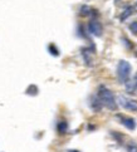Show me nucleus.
I'll return each instance as SVG.
<instances>
[{
  "label": "nucleus",
  "instance_id": "nucleus-1",
  "mask_svg": "<svg viewBox=\"0 0 137 152\" xmlns=\"http://www.w3.org/2000/svg\"><path fill=\"white\" fill-rule=\"evenodd\" d=\"M97 96H98V98H100V101L102 102V104L105 107H107L108 110H111V111L117 110V101H116V98H114L112 91H109L107 87L100 86L98 92H97Z\"/></svg>",
  "mask_w": 137,
  "mask_h": 152
},
{
  "label": "nucleus",
  "instance_id": "nucleus-2",
  "mask_svg": "<svg viewBox=\"0 0 137 152\" xmlns=\"http://www.w3.org/2000/svg\"><path fill=\"white\" fill-rule=\"evenodd\" d=\"M131 70H132V67L127 61H119L118 62V66H117V78H118V82L126 84L130 79V75H131Z\"/></svg>",
  "mask_w": 137,
  "mask_h": 152
},
{
  "label": "nucleus",
  "instance_id": "nucleus-3",
  "mask_svg": "<svg viewBox=\"0 0 137 152\" xmlns=\"http://www.w3.org/2000/svg\"><path fill=\"white\" fill-rule=\"evenodd\" d=\"M117 102H118L119 106L125 108V110L137 112V99H131V98H127V97L121 94V96L117 97Z\"/></svg>",
  "mask_w": 137,
  "mask_h": 152
},
{
  "label": "nucleus",
  "instance_id": "nucleus-4",
  "mask_svg": "<svg viewBox=\"0 0 137 152\" xmlns=\"http://www.w3.org/2000/svg\"><path fill=\"white\" fill-rule=\"evenodd\" d=\"M88 31L95 37H101L103 33V26L97 19H92L88 23Z\"/></svg>",
  "mask_w": 137,
  "mask_h": 152
},
{
  "label": "nucleus",
  "instance_id": "nucleus-5",
  "mask_svg": "<svg viewBox=\"0 0 137 152\" xmlns=\"http://www.w3.org/2000/svg\"><path fill=\"white\" fill-rule=\"evenodd\" d=\"M117 117L119 118V121H121L123 126L127 129H130V131H133L136 128V121L132 117H127V116H122V115H117Z\"/></svg>",
  "mask_w": 137,
  "mask_h": 152
},
{
  "label": "nucleus",
  "instance_id": "nucleus-6",
  "mask_svg": "<svg viewBox=\"0 0 137 152\" xmlns=\"http://www.w3.org/2000/svg\"><path fill=\"white\" fill-rule=\"evenodd\" d=\"M82 57H83V59H84V62H86V64L88 67H92V64H93V52L91 48H82Z\"/></svg>",
  "mask_w": 137,
  "mask_h": 152
},
{
  "label": "nucleus",
  "instance_id": "nucleus-7",
  "mask_svg": "<svg viewBox=\"0 0 137 152\" xmlns=\"http://www.w3.org/2000/svg\"><path fill=\"white\" fill-rule=\"evenodd\" d=\"M89 106L95 112H100L102 110V102L98 98V96H92L89 98Z\"/></svg>",
  "mask_w": 137,
  "mask_h": 152
},
{
  "label": "nucleus",
  "instance_id": "nucleus-8",
  "mask_svg": "<svg viewBox=\"0 0 137 152\" xmlns=\"http://www.w3.org/2000/svg\"><path fill=\"white\" fill-rule=\"evenodd\" d=\"M135 12V9H133V7H131V5H128V7H126L125 8V10L122 12V14L119 15V20L121 21H125L126 19H127L128 17H131L132 15V13Z\"/></svg>",
  "mask_w": 137,
  "mask_h": 152
},
{
  "label": "nucleus",
  "instance_id": "nucleus-9",
  "mask_svg": "<svg viewBox=\"0 0 137 152\" xmlns=\"http://www.w3.org/2000/svg\"><path fill=\"white\" fill-rule=\"evenodd\" d=\"M57 131H58L59 134L67 133V131H68V123L65 121H59L58 124H57Z\"/></svg>",
  "mask_w": 137,
  "mask_h": 152
},
{
  "label": "nucleus",
  "instance_id": "nucleus-10",
  "mask_svg": "<svg viewBox=\"0 0 137 152\" xmlns=\"http://www.w3.org/2000/svg\"><path fill=\"white\" fill-rule=\"evenodd\" d=\"M125 86H126V92H127V93L133 94V93L137 92V84L133 82V80H128Z\"/></svg>",
  "mask_w": 137,
  "mask_h": 152
},
{
  "label": "nucleus",
  "instance_id": "nucleus-11",
  "mask_svg": "<svg viewBox=\"0 0 137 152\" xmlns=\"http://www.w3.org/2000/svg\"><path fill=\"white\" fill-rule=\"evenodd\" d=\"M92 13V9L88 7V5H82L81 9H79V14L82 17H87V15H89Z\"/></svg>",
  "mask_w": 137,
  "mask_h": 152
},
{
  "label": "nucleus",
  "instance_id": "nucleus-12",
  "mask_svg": "<svg viewBox=\"0 0 137 152\" xmlns=\"http://www.w3.org/2000/svg\"><path fill=\"white\" fill-rule=\"evenodd\" d=\"M48 50H49V53H51L53 57H58V56H59L58 48L54 45V44H49V45H48Z\"/></svg>",
  "mask_w": 137,
  "mask_h": 152
},
{
  "label": "nucleus",
  "instance_id": "nucleus-13",
  "mask_svg": "<svg viewBox=\"0 0 137 152\" xmlns=\"http://www.w3.org/2000/svg\"><path fill=\"white\" fill-rule=\"evenodd\" d=\"M26 94H29V96H37L38 94V87L34 86V84L29 86L28 89H26Z\"/></svg>",
  "mask_w": 137,
  "mask_h": 152
},
{
  "label": "nucleus",
  "instance_id": "nucleus-14",
  "mask_svg": "<svg viewBox=\"0 0 137 152\" xmlns=\"http://www.w3.org/2000/svg\"><path fill=\"white\" fill-rule=\"evenodd\" d=\"M127 152H137V145L135 142H130L127 145Z\"/></svg>",
  "mask_w": 137,
  "mask_h": 152
},
{
  "label": "nucleus",
  "instance_id": "nucleus-15",
  "mask_svg": "<svg viewBox=\"0 0 137 152\" xmlns=\"http://www.w3.org/2000/svg\"><path fill=\"white\" fill-rule=\"evenodd\" d=\"M130 30L132 31V34H135V35H137V20L136 21H132V23L130 24Z\"/></svg>",
  "mask_w": 137,
  "mask_h": 152
},
{
  "label": "nucleus",
  "instance_id": "nucleus-16",
  "mask_svg": "<svg viewBox=\"0 0 137 152\" xmlns=\"http://www.w3.org/2000/svg\"><path fill=\"white\" fill-rule=\"evenodd\" d=\"M67 152H79V151H77V150H68Z\"/></svg>",
  "mask_w": 137,
  "mask_h": 152
},
{
  "label": "nucleus",
  "instance_id": "nucleus-17",
  "mask_svg": "<svg viewBox=\"0 0 137 152\" xmlns=\"http://www.w3.org/2000/svg\"><path fill=\"white\" fill-rule=\"evenodd\" d=\"M133 9H135V12H137V3L135 4V7H133Z\"/></svg>",
  "mask_w": 137,
  "mask_h": 152
}]
</instances>
